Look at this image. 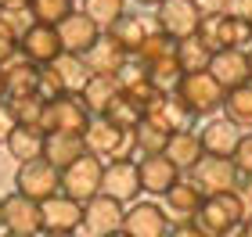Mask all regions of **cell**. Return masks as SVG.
Returning <instances> with one entry per match:
<instances>
[{
    "label": "cell",
    "instance_id": "48",
    "mask_svg": "<svg viewBox=\"0 0 252 237\" xmlns=\"http://www.w3.org/2000/svg\"><path fill=\"white\" fill-rule=\"evenodd\" d=\"M36 237H76V230H40Z\"/></svg>",
    "mask_w": 252,
    "mask_h": 237
},
{
    "label": "cell",
    "instance_id": "41",
    "mask_svg": "<svg viewBox=\"0 0 252 237\" xmlns=\"http://www.w3.org/2000/svg\"><path fill=\"white\" fill-rule=\"evenodd\" d=\"M234 194H238V201H242V216L252 219V176H242V180H238Z\"/></svg>",
    "mask_w": 252,
    "mask_h": 237
},
{
    "label": "cell",
    "instance_id": "47",
    "mask_svg": "<svg viewBox=\"0 0 252 237\" xmlns=\"http://www.w3.org/2000/svg\"><path fill=\"white\" fill-rule=\"evenodd\" d=\"M227 237H252V219H242V223H238V230H231Z\"/></svg>",
    "mask_w": 252,
    "mask_h": 237
},
{
    "label": "cell",
    "instance_id": "45",
    "mask_svg": "<svg viewBox=\"0 0 252 237\" xmlns=\"http://www.w3.org/2000/svg\"><path fill=\"white\" fill-rule=\"evenodd\" d=\"M166 237H205L198 227H194V223L191 219H184V223H180V227H173V230H169Z\"/></svg>",
    "mask_w": 252,
    "mask_h": 237
},
{
    "label": "cell",
    "instance_id": "21",
    "mask_svg": "<svg viewBox=\"0 0 252 237\" xmlns=\"http://www.w3.org/2000/svg\"><path fill=\"white\" fill-rule=\"evenodd\" d=\"M43 212V230H79L83 227V205L68 194H51L47 201H40Z\"/></svg>",
    "mask_w": 252,
    "mask_h": 237
},
{
    "label": "cell",
    "instance_id": "54",
    "mask_svg": "<svg viewBox=\"0 0 252 237\" xmlns=\"http://www.w3.org/2000/svg\"><path fill=\"white\" fill-rule=\"evenodd\" d=\"M245 54H249V76H252V47H249V51H245Z\"/></svg>",
    "mask_w": 252,
    "mask_h": 237
},
{
    "label": "cell",
    "instance_id": "33",
    "mask_svg": "<svg viewBox=\"0 0 252 237\" xmlns=\"http://www.w3.org/2000/svg\"><path fill=\"white\" fill-rule=\"evenodd\" d=\"M173 51H177V40H173V36H166L162 29H152V32L144 36V43L137 47V54H133V58H137V65H152V61H162V58H169Z\"/></svg>",
    "mask_w": 252,
    "mask_h": 237
},
{
    "label": "cell",
    "instance_id": "31",
    "mask_svg": "<svg viewBox=\"0 0 252 237\" xmlns=\"http://www.w3.org/2000/svg\"><path fill=\"white\" fill-rule=\"evenodd\" d=\"M223 111L238 130H252V79L223 94Z\"/></svg>",
    "mask_w": 252,
    "mask_h": 237
},
{
    "label": "cell",
    "instance_id": "4",
    "mask_svg": "<svg viewBox=\"0 0 252 237\" xmlns=\"http://www.w3.org/2000/svg\"><path fill=\"white\" fill-rule=\"evenodd\" d=\"M87 65L79 54H68L62 51L54 61L40 65V94L43 97H58V94H79L87 83Z\"/></svg>",
    "mask_w": 252,
    "mask_h": 237
},
{
    "label": "cell",
    "instance_id": "11",
    "mask_svg": "<svg viewBox=\"0 0 252 237\" xmlns=\"http://www.w3.org/2000/svg\"><path fill=\"white\" fill-rule=\"evenodd\" d=\"M123 230L130 237H166L169 234V216L155 201H130L123 209Z\"/></svg>",
    "mask_w": 252,
    "mask_h": 237
},
{
    "label": "cell",
    "instance_id": "2",
    "mask_svg": "<svg viewBox=\"0 0 252 237\" xmlns=\"http://www.w3.org/2000/svg\"><path fill=\"white\" fill-rule=\"evenodd\" d=\"M173 94L188 105V111L194 119H205V115H216V111L223 108V94L227 90L213 79L209 69H202V72H184L180 76Z\"/></svg>",
    "mask_w": 252,
    "mask_h": 237
},
{
    "label": "cell",
    "instance_id": "7",
    "mask_svg": "<svg viewBox=\"0 0 252 237\" xmlns=\"http://www.w3.org/2000/svg\"><path fill=\"white\" fill-rule=\"evenodd\" d=\"M202 11L194 0H162V4H155V29H162L166 36L173 40H188L198 32L202 26Z\"/></svg>",
    "mask_w": 252,
    "mask_h": 237
},
{
    "label": "cell",
    "instance_id": "10",
    "mask_svg": "<svg viewBox=\"0 0 252 237\" xmlns=\"http://www.w3.org/2000/svg\"><path fill=\"white\" fill-rule=\"evenodd\" d=\"M87 122H90V111H87L83 101H79V94H58V97H47L40 126L43 130H76V133H83Z\"/></svg>",
    "mask_w": 252,
    "mask_h": 237
},
{
    "label": "cell",
    "instance_id": "13",
    "mask_svg": "<svg viewBox=\"0 0 252 237\" xmlns=\"http://www.w3.org/2000/svg\"><path fill=\"white\" fill-rule=\"evenodd\" d=\"M79 58H83V65H87L90 76H119L126 65H130V54H126V47H123L119 40H112L108 32H101V36L90 43Z\"/></svg>",
    "mask_w": 252,
    "mask_h": 237
},
{
    "label": "cell",
    "instance_id": "3",
    "mask_svg": "<svg viewBox=\"0 0 252 237\" xmlns=\"http://www.w3.org/2000/svg\"><path fill=\"white\" fill-rule=\"evenodd\" d=\"M83 144H87L90 155L105 158V162H116V158H133V155H137L133 130L112 126V122L101 119V115H90L87 130H83Z\"/></svg>",
    "mask_w": 252,
    "mask_h": 237
},
{
    "label": "cell",
    "instance_id": "27",
    "mask_svg": "<svg viewBox=\"0 0 252 237\" xmlns=\"http://www.w3.org/2000/svg\"><path fill=\"white\" fill-rule=\"evenodd\" d=\"M198 137H202V151H205V155L231 158V155H234V148H238V137H242V130H238L234 122L223 115V119H213L209 126L198 133Z\"/></svg>",
    "mask_w": 252,
    "mask_h": 237
},
{
    "label": "cell",
    "instance_id": "19",
    "mask_svg": "<svg viewBox=\"0 0 252 237\" xmlns=\"http://www.w3.org/2000/svg\"><path fill=\"white\" fill-rule=\"evenodd\" d=\"M144 119H152L155 126H162L166 133L191 130V122H194V115L188 111V105L173 94V90H169V94H158V97L152 101V105L144 108Z\"/></svg>",
    "mask_w": 252,
    "mask_h": 237
},
{
    "label": "cell",
    "instance_id": "43",
    "mask_svg": "<svg viewBox=\"0 0 252 237\" xmlns=\"http://www.w3.org/2000/svg\"><path fill=\"white\" fill-rule=\"evenodd\" d=\"M15 126H18V119H15V111H11V101L0 97V144H4V137H7Z\"/></svg>",
    "mask_w": 252,
    "mask_h": 237
},
{
    "label": "cell",
    "instance_id": "34",
    "mask_svg": "<svg viewBox=\"0 0 252 237\" xmlns=\"http://www.w3.org/2000/svg\"><path fill=\"white\" fill-rule=\"evenodd\" d=\"M166 140H169V133L162 130V126H155L152 119H144L141 115V122L133 126V144H137V155H158L166 148Z\"/></svg>",
    "mask_w": 252,
    "mask_h": 237
},
{
    "label": "cell",
    "instance_id": "12",
    "mask_svg": "<svg viewBox=\"0 0 252 237\" xmlns=\"http://www.w3.org/2000/svg\"><path fill=\"white\" fill-rule=\"evenodd\" d=\"M101 194H112L116 201L130 205L141 198V169L133 158H116L105 162V176H101Z\"/></svg>",
    "mask_w": 252,
    "mask_h": 237
},
{
    "label": "cell",
    "instance_id": "29",
    "mask_svg": "<svg viewBox=\"0 0 252 237\" xmlns=\"http://www.w3.org/2000/svg\"><path fill=\"white\" fill-rule=\"evenodd\" d=\"M105 32H108L112 40H119L123 47H126V54L133 58V54H137V47L144 43V36H148L152 29H148V22H144L141 15H130V11H123V15H119L116 22H112V26H108Z\"/></svg>",
    "mask_w": 252,
    "mask_h": 237
},
{
    "label": "cell",
    "instance_id": "22",
    "mask_svg": "<svg viewBox=\"0 0 252 237\" xmlns=\"http://www.w3.org/2000/svg\"><path fill=\"white\" fill-rule=\"evenodd\" d=\"M137 169H141V190H148V194H166L180 180V169L169 162L162 151L158 155H141Z\"/></svg>",
    "mask_w": 252,
    "mask_h": 237
},
{
    "label": "cell",
    "instance_id": "8",
    "mask_svg": "<svg viewBox=\"0 0 252 237\" xmlns=\"http://www.w3.org/2000/svg\"><path fill=\"white\" fill-rule=\"evenodd\" d=\"M198 36L209 43L213 51H223V47H249L252 43V26L234 15H205L202 26H198Z\"/></svg>",
    "mask_w": 252,
    "mask_h": 237
},
{
    "label": "cell",
    "instance_id": "15",
    "mask_svg": "<svg viewBox=\"0 0 252 237\" xmlns=\"http://www.w3.org/2000/svg\"><path fill=\"white\" fill-rule=\"evenodd\" d=\"M4 230L11 234H26V237H36L43 230V212H40V201H32L26 194H7L4 198Z\"/></svg>",
    "mask_w": 252,
    "mask_h": 237
},
{
    "label": "cell",
    "instance_id": "1",
    "mask_svg": "<svg viewBox=\"0 0 252 237\" xmlns=\"http://www.w3.org/2000/svg\"><path fill=\"white\" fill-rule=\"evenodd\" d=\"M242 201H238L234 190H223V194H205L198 212L191 216V223L198 227L205 237H227L231 230H238L242 223Z\"/></svg>",
    "mask_w": 252,
    "mask_h": 237
},
{
    "label": "cell",
    "instance_id": "49",
    "mask_svg": "<svg viewBox=\"0 0 252 237\" xmlns=\"http://www.w3.org/2000/svg\"><path fill=\"white\" fill-rule=\"evenodd\" d=\"M0 7H29V0H0Z\"/></svg>",
    "mask_w": 252,
    "mask_h": 237
},
{
    "label": "cell",
    "instance_id": "23",
    "mask_svg": "<svg viewBox=\"0 0 252 237\" xmlns=\"http://www.w3.org/2000/svg\"><path fill=\"white\" fill-rule=\"evenodd\" d=\"M83 151H87L83 133H76V130H47V137H43V158H47L54 169H65Z\"/></svg>",
    "mask_w": 252,
    "mask_h": 237
},
{
    "label": "cell",
    "instance_id": "25",
    "mask_svg": "<svg viewBox=\"0 0 252 237\" xmlns=\"http://www.w3.org/2000/svg\"><path fill=\"white\" fill-rule=\"evenodd\" d=\"M162 155L180 169V173H191V169L198 165V158L205 155V151H202V137H198V130H177V133H169V140H166Z\"/></svg>",
    "mask_w": 252,
    "mask_h": 237
},
{
    "label": "cell",
    "instance_id": "24",
    "mask_svg": "<svg viewBox=\"0 0 252 237\" xmlns=\"http://www.w3.org/2000/svg\"><path fill=\"white\" fill-rule=\"evenodd\" d=\"M116 83H119V94L126 97V101H133V105L137 108H148V105H152V101L158 97V94H162V90H158L155 83H152V76H148L144 69H141V65H126V69L116 76Z\"/></svg>",
    "mask_w": 252,
    "mask_h": 237
},
{
    "label": "cell",
    "instance_id": "5",
    "mask_svg": "<svg viewBox=\"0 0 252 237\" xmlns=\"http://www.w3.org/2000/svg\"><path fill=\"white\" fill-rule=\"evenodd\" d=\"M101 176H105V158L83 151L76 162L62 169V194L76 198L79 205H87L94 194H101Z\"/></svg>",
    "mask_w": 252,
    "mask_h": 237
},
{
    "label": "cell",
    "instance_id": "32",
    "mask_svg": "<svg viewBox=\"0 0 252 237\" xmlns=\"http://www.w3.org/2000/svg\"><path fill=\"white\" fill-rule=\"evenodd\" d=\"M209 58H213V47L198 36V32L188 36V40H177V61H180V69H184V72L209 69Z\"/></svg>",
    "mask_w": 252,
    "mask_h": 237
},
{
    "label": "cell",
    "instance_id": "28",
    "mask_svg": "<svg viewBox=\"0 0 252 237\" xmlns=\"http://www.w3.org/2000/svg\"><path fill=\"white\" fill-rule=\"evenodd\" d=\"M119 94L116 76H87L83 90H79V101L87 105L90 115H105V108L112 105V97Z\"/></svg>",
    "mask_w": 252,
    "mask_h": 237
},
{
    "label": "cell",
    "instance_id": "38",
    "mask_svg": "<svg viewBox=\"0 0 252 237\" xmlns=\"http://www.w3.org/2000/svg\"><path fill=\"white\" fill-rule=\"evenodd\" d=\"M83 11L97 22L101 29H108L112 22L126 11V0H83Z\"/></svg>",
    "mask_w": 252,
    "mask_h": 237
},
{
    "label": "cell",
    "instance_id": "9",
    "mask_svg": "<svg viewBox=\"0 0 252 237\" xmlns=\"http://www.w3.org/2000/svg\"><path fill=\"white\" fill-rule=\"evenodd\" d=\"M191 180L198 184L202 194H223V190H234L242 173L234 169L231 158H220V155H202L198 165L191 169Z\"/></svg>",
    "mask_w": 252,
    "mask_h": 237
},
{
    "label": "cell",
    "instance_id": "36",
    "mask_svg": "<svg viewBox=\"0 0 252 237\" xmlns=\"http://www.w3.org/2000/svg\"><path fill=\"white\" fill-rule=\"evenodd\" d=\"M11 101V111H15L18 122H29V126H40L43 119V105H47V97L43 94H22V97H7Z\"/></svg>",
    "mask_w": 252,
    "mask_h": 237
},
{
    "label": "cell",
    "instance_id": "18",
    "mask_svg": "<svg viewBox=\"0 0 252 237\" xmlns=\"http://www.w3.org/2000/svg\"><path fill=\"white\" fill-rule=\"evenodd\" d=\"M209 72L213 79L220 83L223 90H234V86H242L249 83V54L242 47H223V51H213V58H209Z\"/></svg>",
    "mask_w": 252,
    "mask_h": 237
},
{
    "label": "cell",
    "instance_id": "39",
    "mask_svg": "<svg viewBox=\"0 0 252 237\" xmlns=\"http://www.w3.org/2000/svg\"><path fill=\"white\" fill-rule=\"evenodd\" d=\"M0 26L22 36L26 29L36 26V15H32V7H0Z\"/></svg>",
    "mask_w": 252,
    "mask_h": 237
},
{
    "label": "cell",
    "instance_id": "52",
    "mask_svg": "<svg viewBox=\"0 0 252 237\" xmlns=\"http://www.w3.org/2000/svg\"><path fill=\"white\" fill-rule=\"evenodd\" d=\"M0 227H4V198H0Z\"/></svg>",
    "mask_w": 252,
    "mask_h": 237
},
{
    "label": "cell",
    "instance_id": "14",
    "mask_svg": "<svg viewBox=\"0 0 252 237\" xmlns=\"http://www.w3.org/2000/svg\"><path fill=\"white\" fill-rule=\"evenodd\" d=\"M54 29H58L62 51H68V54H83V51L90 47V43H94V40L101 36V32H105L94 18L87 15V11H79V7H76V11H68V15H65Z\"/></svg>",
    "mask_w": 252,
    "mask_h": 237
},
{
    "label": "cell",
    "instance_id": "44",
    "mask_svg": "<svg viewBox=\"0 0 252 237\" xmlns=\"http://www.w3.org/2000/svg\"><path fill=\"white\" fill-rule=\"evenodd\" d=\"M223 15H234V18H242L252 26V0H227V11Z\"/></svg>",
    "mask_w": 252,
    "mask_h": 237
},
{
    "label": "cell",
    "instance_id": "53",
    "mask_svg": "<svg viewBox=\"0 0 252 237\" xmlns=\"http://www.w3.org/2000/svg\"><path fill=\"white\" fill-rule=\"evenodd\" d=\"M0 237H26V234H11V230H4V234H0Z\"/></svg>",
    "mask_w": 252,
    "mask_h": 237
},
{
    "label": "cell",
    "instance_id": "37",
    "mask_svg": "<svg viewBox=\"0 0 252 237\" xmlns=\"http://www.w3.org/2000/svg\"><path fill=\"white\" fill-rule=\"evenodd\" d=\"M29 7H32V15H36V22L58 26L68 11H76V0H29Z\"/></svg>",
    "mask_w": 252,
    "mask_h": 237
},
{
    "label": "cell",
    "instance_id": "42",
    "mask_svg": "<svg viewBox=\"0 0 252 237\" xmlns=\"http://www.w3.org/2000/svg\"><path fill=\"white\" fill-rule=\"evenodd\" d=\"M15 54H18V36H15L11 29H4V26H0V65H4V61H11Z\"/></svg>",
    "mask_w": 252,
    "mask_h": 237
},
{
    "label": "cell",
    "instance_id": "30",
    "mask_svg": "<svg viewBox=\"0 0 252 237\" xmlns=\"http://www.w3.org/2000/svg\"><path fill=\"white\" fill-rule=\"evenodd\" d=\"M166 209L173 212V216H180V219H191L194 212H198V205H202V190H198V184L194 180H177L173 187L166 190Z\"/></svg>",
    "mask_w": 252,
    "mask_h": 237
},
{
    "label": "cell",
    "instance_id": "16",
    "mask_svg": "<svg viewBox=\"0 0 252 237\" xmlns=\"http://www.w3.org/2000/svg\"><path fill=\"white\" fill-rule=\"evenodd\" d=\"M123 201H116L112 194H94L83 205V230L87 234H94V237H101V234H112V230H119L123 227Z\"/></svg>",
    "mask_w": 252,
    "mask_h": 237
},
{
    "label": "cell",
    "instance_id": "40",
    "mask_svg": "<svg viewBox=\"0 0 252 237\" xmlns=\"http://www.w3.org/2000/svg\"><path fill=\"white\" fill-rule=\"evenodd\" d=\"M231 162H234V169L242 176H252V133H242V137H238V148L231 155Z\"/></svg>",
    "mask_w": 252,
    "mask_h": 237
},
{
    "label": "cell",
    "instance_id": "17",
    "mask_svg": "<svg viewBox=\"0 0 252 237\" xmlns=\"http://www.w3.org/2000/svg\"><path fill=\"white\" fill-rule=\"evenodd\" d=\"M18 54L36 65H47L62 54V40H58V29L54 26H43V22H36L32 29H26L18 36Z\"/></svg>",
    "mask_w": 252,
    "mask_h": 237
},
{
    "label": "cell",
    "instance_id": "6",
    "mask_svg": "<svg viewBox=\"0 0 252 237\" xmlns=\"http://www.w3.org/2000/svg\"><path fill=\"white\" fill-rule=\"evenodd\" d=\"M15 190H18V194H26V198H32V201H47L51 194H58V190H62V169H54L47 158L18 162Z\"/></svg>",
    "mask_w": 252,
    "mask_h": 237
},
{
    "label": "cell",
    "instance_id": "35",
    "mask_svg": "<svg viewBox=\"0 0 252 237\" xmlns=\"http://www.w3.org/2000/svg\"><path fill=\"white\" fill-rule=\"evenodd\" d=\"M141 115H144V111H141V108H137V105H133V101H126L123 94H116V97H112V105L105 108V115H101V119H108V122H112V126H123V130H133V126H137V122H141Z\"/></svg>",
    "mask_w": 252,
    "mask_h": 237
},
{
    "label": "cell",
    "instance_id": "26",
    "mask_svg": "<svg viewBox=\"0 0 252 237\" xmlns=\"http://www.w3.org/2000/svg\"><path fill=\"white\" fill-rule=\"evenodd\" d=\"M43 137H47L43 126L18 122V126L4 137V148H7V155L15 158V162H29V158H43Z\"/></svg>",
    "mask_w": 252,
    "mask_h": 237
},
{
    "label": "cell",
    "instance_id": "46",
    "mask_svg": "<svg viewBox=\"0 0 252 237\" xmlns=\"http://www.w3.org/2000/svg\"><path fill=\"white\" fill-rule=\"evenodd\" d=\"M202 15H223L227 11V0H194Z\"/></svg>",
    "mask_w": 252,
    "mask_h": 237
},
{
    "label": "cell",
    "instance_id": "50",
    "mask_svg": "<svg viewBox=\"0 0 252 237\" xmlns=\"http://www.w3.org/2000/svg\"><path fill=\"white\" fill-rule=\"evenodd\" d=\"M101 237H130V234H126V230L119 227V230H112V234H101Z\"/></svg>",
    "mask_w": 252,
    "mask_h": 237
},
{
    "label": "cell",
    "instance_id": "51",
    "mask_svg": "<svg viewBox=\"0 0 252 237\" xmlns=\"http://www.w3.org/2000/svg\"><path fill=\"white\" fill-rule=\"evenodd\" d=\"M141 7H155V4H162V0H137Z\"/></svg>",
    "mask_w": 252,
    "mask_h": 237
},
{
    "label": "cell",
    "instance_id": "20",
    "mask_svg": "<svg viewBox=\"0 0 252 237\" xmlns=\"http://www.w3.org/2000/svg\"><path fill=\"white\" fill-rule=\"evenodd\" d=\"M0 79H4V94L22 97V94H40V65L15 54L11 61L0 65Z\"/></svg>",
    "mask_w": 252,
    "mask_h": 237
}]
</instances>
